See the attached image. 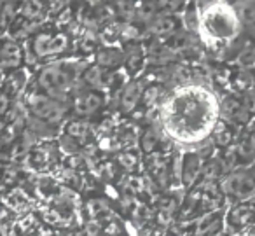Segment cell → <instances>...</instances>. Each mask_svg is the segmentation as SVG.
Masks as SVG:
<instances>
[{
    "mask_svg": "<svg viewBox=\"0 0 255 236\" xmlns=\"http://www.w3.org/2000/svg\"><path fill=\"white\" fill-rule=\"evenodd\" d=\"M156 144H157V135L154 133V131H147L145 135H143V138H142V147H143V151H152L154 147H156Z\"/></svg>",
    "mask_w": 255,
    "mask_h": 236,
    "instance_id": "9a60e30c",
    "label": "cell"
},
{
    "mask_svg": "<svg viewBox=\"0 0 255 236\" xmlns=\"http://www.w3.org/2000/svg\"><path fill=\"white\" fill-rule=\"evenodd\" d=\"M89 208H91V214H100V212L105 210V207H103L102 201H91V205H89Z\"/></svg>",
    "mask_w": 255,
    "mask_h": 236,
    "instance_id": "d6986e66",
    "label": "cell"
},
{
    "mask_svg": "<svg viewBox=\"0 0 255 236\" xmlns=\"http://www.w3.org/2000/svg\"><path fill=\"white\" fill-rule=\"evenodd\" d=\"M39 88L46 93L47 96L58 100L61 95L70 89L72 84V74L68 72V68H65L61 63H54L49 67L42 68V72L39 74Z\"/></svg>",
    "mask_w": 255,
    "mask_h": 236,
    "instance_id": "7a4b0ae2",
    "label": "cell"
},
{
    "mask_svg": "<svg viewBox=\"0 0 255 236\" xmlns=\"http://www.w3.org/2000/svg\"><path fill=\"white\" fill-rule=\"evenodd\" d=\"M44 12H46V9H44V5L39 4V2H26L21 7V14L25 16L26 19H30V21L40 19Z\"/></svg>",
    "mask_w": 255,
    "mask_h": 236,
    "instance_id": "8fae6325",
    "label": "cell"
},
{
    "mask_svg": "<svg viewBox=\"0 0 255 236\" xmlns=\"http://www.w3.org/2000/svg\"><path fill=\"white\" fill-rule=\"evenodd\" d=\"M103 100L100 93H86V95L77 96L75 100V112L79 116H91L102 107Z\"/></svg>",
    "mask_w": 255,
    "mask_h": 236,
    "instance_id": "52a82bcc",
    "label": "cell"
},
{
    "mask_svg": "<svg viewBox=\"0 0 255 236\" xmlns=\"http://www.w3.org/2000/svg\"><path fill=\"white\" fill-rule=\"evenodd\" d=\"M128 189L129 191H140L142 189V182H140L136 177H129V179H128Z\"/></svg>",
    "mask_w": 255,
    "mask_h": 236,
    "instance_id": "e0dca14e",
    "label": "cell"
},
{
    "mask_svg": "<svg viewBox=\"0 0 255 236\" xmlns=\"http://www.w3.org/2000/svg\"><path fill=\"white\" fill-rule=\"evenodd\" d=\"M150 30H152L157 37L170 35V33L175 30V19L171 18V16H166V14L157 16V18L152 21V25H150Z\"/></svg>",
    "mask_w": 255,
    "mask_h": 236,
    "instance_id": "ba28073f",
    "label": "cell"
},
{
    "mask_svg": "<svg viewBox=\"0 0 255 236\" xmlns=\"http://www.w3.org/2000/svg\"><path fill=\"white\" fill-rule=\"evenodd\" d=\"M84 81L88 82L89 86H93V88H102V86L105 84V81H103V68L98 67V65L88 68L84 74Z\"/></svg>",
    "mask_w": 255,
    "mask_h": 236,
    "instance_id": "4fadbf2b",
    "label": "cell"
},
{
    "mask_svg": "<svg viewBox=\"0 0 255 236\" xmlns=\"http://www.w3.org/2000/svg\"><path fill=\"white\" fill-rule=\"evenodd\" d=\"M199 30L208 44L224 42L236 37L240 30V19L234 9L227 4H212L201 12Z\"/></svg>",
    "mask_w": 255,
    "mask_h": 236,
    "instance_id": "6da1fadb",
    "label": "cell"
},
{
    "mask_svg": "<svg viewBox=\"0 0 255 236\" xmlns=\"http://www.w3.org/2000/svg\"><path fill=\"white\" fill-rule=\"evenodd\" d=\"M7 107H9V98L4 95V93H0V116H4Z\"/></svg>",
    "mask_w": 255,
    "mask_h": 236,
    "instance_id": "ac0fdd59",
    "label": "cell"
},
{
    "mask_svg": "<svg viewBox=\"0 0 255 236\" xmlns=\"http://www.w3.org/2000/svg\"><path fill=\"white\" fill-rule=\"evenodd\" d=\"M21 49L16 42L7 40L0 46V67L4 68H16L21 63Z\"/></svg>",
    "mask_w": 255,
    "mask_h": 236,
    "instance_id": "8992f818",
    "label": "cell"
},
{
    "mask_svg": "<svg viewBox=\"0 0 255 236\" xmlns=\"http://www.w3.org/2000/svg\"><path fill=\"white\" fill-rule=\"evenodd\" d=\"M159 91L161 89L157 88V86H152V88H149L147 91H143V98H145V102H147V105H150V102H156L157 100V96H159Z\"/></svg>",
    "mask_w": 255,
    "mask_h": 236,
    "instance_id": "2e32d148",
    "label": "cell"
},
{
    "mask_svg": "<svg viewBox=\"0 0 255 236\" xmlns=\"http://www.w3.org/2000/svg\"><path fill=\"white\" fill-rule=\"evenodd\" d=\"M199 172V159L194 156H187L182 163V177L185 179V182H192V179H196Z\"/></svg>",
    "mask_w": 255,
    "mask_h": 236,
    "instance_id": "30bf717a",
    "label": "cell"
},
{
    "mask_svg": "<svg viewBox=\"0 0 255 236\" xmlns=\"http://www.w3.org/2000/svg\"><path fill=\"white\" fill-rule=\"evenodd\" d=\"M68 35L67 33H39L33 39V51L39 58H49L54 54H61L68 49Z\"/></svg>",
    "mask_w": 255,
    "mask_h": 236,
    "instance_id": "277c9868",
    "label": "cell"
},
{
    "mask_svg": "<svg viewBox=\"0 0 255 236\" xmlns=\"http://www.w3.org/2000/svg\"><path fill=\"white\" fill-rule=\"evenodd\" d=\"M119 161H121V165H123L124 168L131 172V170L136 168V163H138V159H136V156L131 154V152H124V154L119 156Z\"/></svg>",
    "mask_w": 255,
    "mask_h": 236,
    "instance_id": "5bb4252c",
    "label": "cell"
},
{
    "mask_svg": "<svg viewBox=\"0 0 255 236\" xmlns=\"http://www.w3.org/2000/svg\"><path fill=\"white\" fill-rule=\"evenodd\" d=\"M121 61V53L116 49H103L98 54V67H116Z\"/></svg>",
    "mask_w": 255,
    "mask_h": 236,
    "instance_id": "7c38bea8",
    "label": "cell"
},
{
    "mask_svg": "<svg viewBox=\"0 0 255 236\" xmlns=\"http://www.w3.org/2000/svg\"><path fill=\"white\" fill-rule=\"evenodd\" d=\"M143 96V86L142 82L133 81L124 88L123 95H121V110L123 112H133L138 105V102Z\"/></svg>",
    "mask_w": 255,
    "mask_h": 236,
    "instance_id": "5b68a950",
    "label": "cell"
},
{
    "mask_svg": "<svg viewBox=\"0 0 255 236\" xmlns=\"http://www.w3.org/2000/svg\"><path fill=\"white\" fill-rule=\"evenodd\" d=\"M28 109L37 119H42L44 123L56 124L65 117V107L60 103V100L39 93L28 96Z\"/></svg>",
    "mask_w": 255,
    "mask_h": 236,
    "instance_id": "3957f363",
    "label": "cell"
},
{
    "mask_svg": "<svg viewBox=\"0 0 255 236\" xmlns=\"http://www.w3.org/2000/svg\"><path fill=\"white\" fill-rule=\"evenodd\" d=\"M65 133H67L68 138H72V140H82V138H86L89 135V123L88 121H70V123L67 124V130H65Z\"/></svg>",
    "mask_w": 255,
    "mask_h": 236,
    "instance_id": "9c48e42d",
    "label": "cell"
}]
</instances>
